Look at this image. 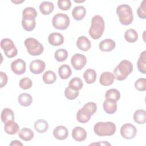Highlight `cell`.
Returning <instances> with one entry per match:
<instances>
[{
  "label": "cell",
  "instance_id": "1",
  "mask_svg": "<svg viewBox=\"0 0 146 146\" xmlns=\"http://www.w3.org/2000/svg\"><path fill=\"white\" fill-rule=\"evenodd\" d=\"M105 25L103 18L99 15L94 16L91 20V26L89 29V34L94 39H99L104 30Z\"/></svg>",
  "mask_w": 146,
  "mask_h": 146
},
{
  "label": "cell",
  "instance_id": "2",
  "mask_svg": "<svg viewBox=\"0 0 146 146\" xmlns=\"http://www.w3.org/2000/svg\"><path fill=\"white\" fill-rule=\"evenodd\" d=\"M132 70L133 65L130 61L128 60H121L113 70L114 76L119 81L125 80Z\"/></svg>",
  "mask_w": 146,
  "mask_h": 146
},
{
  "label": "cell",
  "instance_id": "3",
  "mask_svg": "<svg viewBox=\"0 0 146 146\" xmlns=\"http://www.w3.org/2000/svg\"><path fill=\"white\" fill-rule=\"evenodd\" d=\"M116 130L115 124L111 121L96 123L94 127V131L99 136H109L113 135Z\"/></svg>",
  "mask_w": 146,
  "mask_h": 146
},
{
  "label": "cell",
  "instance_id": "4",
  "mask_svg": "<svg viewBox=\"0 0 146 146\" xmlns=\"http://www.w3.org/2000/svg\"><path fill=\"white\" fill-rule=\"evenodd\" d=\"M116 14L120 22L123 25H129L133 20L132 9L128 5L122 4L118 6L116 9Z\"/></svg>",
  "mask_w": 146,
  "mask_h": 146
},
{
  "label": "cell",
  "instance_id": "5",
  "mask_svg": "<svg viewBox=\"0 0 146 146\" xmlns=\"http://www.w3.org/2000/svg\"><path fill=\"white\" fill-rule=\"evenodd\" d=\"M25 46L29 54L33 56L40 55L43 51V46L34 38H28L25 40Z\"/></svg>",
  "mask_w": 146,
  "mask_h": 146
},
{
  "label": "cell",
  "instance_id": "6",
  "mask_svg": "<svg viewBox=\"0 0 146 146\" xmlns=\"http://www.w3.org/2000/svg\"><path fill=\"white\" fill-rule=\"evenodd\" d=\"M52 23L55 29L64 30L67 29L70 25V18L65 14L58 13L53 17Z\"/></svg>",
  "mask_w": 146,
  "mask_h": 146
},
{
  "label": "cell",
  "instance_id": "7",
  "mask_svg": "<svg viewBox=\"0 0 146 146\" xmlns=\"http://www.w3.org/2000/svg\"><path fill=\"white\" fill-rule=\"evenodd\" d=\"M1 47L6 56L9 58L15 57L18 54V50L13 41L9 38H3L1 41Z\"/></svg>",
  "mask_w": 146,
  "mask_h": 146
},
{
  "label": "cell",
  "instance_id": "8",
  "mask_svg": "<svg viewBox=\"0 0 146 146\" xmlns=\"http://www.w3.org/2000/svg\"><path fill=\"white\" fill-rule=\"evenodd\" d=\"M137 133V129L135 125L131 123H125L121 127L120 134L126 139H131L135 137Z\"/></svg>",
  "mask_w": 146,
  "mask_h": 146
},
{
  "label": "cell",
  "instance_id": "9",
  "mask_svg": "<svg viewBox=\"0 0 146 146\" xmlns=\"http://www.w3.org/2000/svg\"><path fill=\"white\" fill-rule=\"evenodd\" d=\"M71 63L75 70H80L87 63L86 57L81 54H75L71 59Z\"/></svg>",
  "mask_w": 146,
  "mask_h": 146
},
{
  "label": "cell",
  "instance_id": "10",
  "mask_svg": "<svg viewBox=\"0 0 146 146\" xmlns=\"http://www.w3.org/2000/svg\"><path fill=\"white\" fill-rule=\"evenodd\" d=\"M11 68L14 74L22 75L26 71V63L23 59H17L12 62Z\"/></svg>",
  "mask_w": 146,
  "mask_h": 146
},
{
  "label": "cell",
  "instance_id": "11",
  "mask_svg": "<svg viewBox=\"0 0 146 146\" xmlns=\"http://www.w3.org/2000/svg\"><path fill=\"white\" fill-rule=\"evenodd\" d=\"M45 67L44 62L39 59L34 60L30 64V70L34 74H41L44 70Z\"/></svg>",
  "mask_w": 146,
  "mask_h": 146
},
{
  "label": "cell",
  "instance_id": "12",
  "mask_svg": "<svg viewBox=\"0 0 146 146\" xmlns=\"http://www.w3.org/2000/svg\"><path fill=\"white\" fill-rule=\"evenodd\" d=\"M54 137L60 140L66 139L68 135L67 128L63 125H59L56 127L52 132Z\"/></svg>",
  "mask_w": 146,
  "mask_h": 146
},
{
  "label": "cell",
  "instance_id": "13",
  "mask_svg": "<svg viewBox=\"0 0 146 146\" xmlns=\"http://www.w3.org/2000/svg\"><path fill=\"white\" fill-rule=\"evenodd\" d=\"M87 132L81 127H75L72 131V138L79 142L84 141L87 137Z\"/></svg>",
  "mask_w": 146,
  "mask_h": 146
},
{
  "label": "cell",
  "instance_id": "14",
  "mask_svg": "<svg viewBox=\"0 0 146 146\" xmlns=\"http://www.w3.org/2000/svg\"><path fill=\"white\" fill-rule=\"evenodd\" d=\"M92 115L86 108L82 107L76 113V119L80 123H87Z\"/></svg>",
  "mask_w": 146,
  "mask_h": 146
},
{
  "label": "cell",
  "instance_id": "15",
  "mask_svg": "<svg viewBox=\"0 0 146 146\" xmlns=\"http://www.w3.org/2000/svg\"><path fill=\"white\" fill-rule=\"evenodd\" d=\"M48 43L54 46H58L64 42V37L60 33H52L48 36Z\"/></svg>",
  "mask_w": 146,
  "mask_h": 146
},
{
  "label": "cell",
  "instance_id": "16",
  "mask_svg": "<svg viewBox=\"0 0 146 146\" xmlns=\"http://www.w3.org/2000/svg\"><path fill=\"white\" fill-rule=\"evenodd\" d=\"M104 111L108 113L112 114L116 111L117 103L116 102L111 99H106L103 104Z\"/></svg>",
  "mask_w": 146,
  "mask_h": 146
},
{
  "label": "cell",
  "instance_id": "17",
  "mask_svg": "<svg viewBox=\"0 0 146 146\" xmlns=\"http://www.w3.org/2000/svg\"><path fill=\"white\" fill-rule=\"evenodd\" d=\"M114 75L110 72H103L99 78L100 83L104 86H108L111 85L114 81Z\"/></svg>",
  "mask_w": 146,
  "mask_h": 146
},
{
  "label": "cell",
  "instance_id": "18",
  "mask_svg": "<svg viewBox=\"0 0 146 146\" xmlns=\"http://www.w3.org/2000/svg\"><path fill=\"white\" fill-rule=\"evenodd\" d=\"M115 42L111 39H106L102 40L99 44V49L103 52H109L113 50L115 47Z\"/></svg>",
  "mask_w": 146,
  "mask_h": 146
},
{
  "label": "cell",
  "instance_id": "19",
  "mask_svg": "<svg viewBox=\"0 0 146 146\" xmlns=\"http://www.w3.org/2000/svg\"><path fill=\"white\" fill-rule=\"evenodd\" d=\"M76 46L78 48L83 51H88L91 48V42L85 36H79L76 41Z\"/></svg>",
  "mask_w": 146,
  "mask_h": 146
},
{
  "label": "cell",
  "instance_id": "20",
  "mask_svg": "<svg viewBox=\"0 0 146 146\" xmlns=\"http://www.w3.org/2000/svg\"><path fill=\"white\" fill-rule=\"evenodd\" d=\"M19 129V125L14 121V120H10L5 123L4 131L9 135L16 134Z\"/></svg>",
  "mask_w": 146,
  "mask_h": 146
},
{
  "label": "cell",
  "instance_id": "21",
  "mask_svg": "<svg viewBox=\"0 0 146 146\" xmlns=\"http://www.w3.org/2000/svg\"><path fill=\"white\" fill-rule=\"evenodd\" d=\"M86 14V10L82 6H75L72 11V15L74 19L80 21L84 18Z\"/></svg>",
  "mask_w": 146,
  "mask_h": 146
},
{
  "label": "cell",
  "instance_id": "22",
  "mask_svg": "<svg viewBox=\"0 0 146 146\" xmlns=\"http://www.w3.org/2000/svg\"><path fill=\"white\" fill-rule=\"evenodd\" d=\"M54 9V4L48 1H44L39 5V10L43 15H48L51 13Z\"/></svg>",
  "mask_w": 146,
  "mask_h": 146
},
{
  "label": "cell",
  "instance_id": "23",
  "mask_svg": "<svg viewBox=\"0 0 146 146\" xmlns=\"http://www.w3.org/2000/svg\"><path fill=\"white\" fill-rule=\"evenodd\" d=\"M34 128L38 133H44L48 128V123L44 119H38L34 123Z\"/></svg>",
  "mask_w": 146,
  "mask_h": 146
},
{
  "label": "cell",
  "instance_id": "24",
  "mask_svg": "<svg viewBox=\"0 0 146 146\" xmlns=\"http://www.w3.org/2000/svg\"><path fill=\"white\" fill-rule=\"evenodd\" d=\"M18 135L20 139L26 141L31 140V139H33L34 136L33 131L31 129L26 127L22 128L20 130Z\"/></svg>",
  "mask_w": 146,
  "mask_h": 146
},
{
  "label": "cell",
  "instance_id": "25",
  "mask_svg": "<svg viewBox=\"0 0 146 146\" xmlns=\"http://www.w3.org/2000/svg\"><path fill=\"white\" fill-rule=\"evenodd\" d=\"M137 66L139 71L144 74H146V51H143L139 56L137 62Z\"/></svg>",
  "mask_w": 146,
  "mask_h": 146
},
{
  "label": "cell",
  "instance_id": "26",
  "mask_svg": "<svg viewBox=\"0 0 146 146\" xmlns=\"http://www.w3.org/2000/svg\"><path fill=\"white\" fill-rule=\"evenodd\" d=\"M133 118L136 123L144 124L146 121V112L143 110H137L134 112Z\"/></svg>",
  "mask_w": 146,
  "mask_h": 146
},
{
  "label": "cell",
  "instance_id": "27",
  "mask_svg": "<svg viewBox=\"0 0 146 146\" xmlns=\"http://www.w3.org/2000/svg\"><path fill=\"white\" fill-rule=\"evenodd\" d=\"M19 103L24 107L29 106L33 102V98L30 94L27 93L21 94L18 98Z\"/></svg>",
  "mask_w": 146,
  "mask_h": 146
},
{
  "label": "cell",
  "instance_id": "28",
  "mask_svg": "<svg viewBox=\"0 0 146 146\" xmlns=\"http://www.w3.org/2000/svg\"><path fill=\"white\" fill-rule=\"evenodd\" d=\"M58 74L61 79H67L71 75L72 71L68 65L63 64L59 68Z\"/></svg>",
  "mask_w": 146,
  "mask_h": 146
},
{
  "label": "cell",
  "instance_id": "29",
  "mask_svg": "<svg viewBox=\"0 0 146 146\" xmlns=\"http://www.w3.org/2000/svg\"><path fill=\"white\" fill-rule=\"evenodd\" d=\"M96 72L93 69H87L83 74V77L87 84H92L96 79Z\"/></svg>",
  "mask_w": 146,
  "mask_h": 146
},
{
  "label": "cell",
  "instance_id": "30",
  "mask_svg": "<svg viewBox=\"0 0 146 146\" xmlns=\"http://www.w3.org/2000/svg\"><path fill=\"white\" fill-rule=\"evenodd\" d=\"M124 38L129 43H134L138 39V34L135 30L129 29L125 31Z\"/></svg>",
  "mask_w": 146,
  "mask_h": 146
},
{
  "label": "cell",
  "instance_id": "31",
  "mask_svg": "<svg viewBox=\"0 0 146 146\" xmlns=\"http://www.w3.org/2000/svg\"><path fill=\"white\" fill-rule=\"evenodd\" d=\"M1 120L4 123L10 120H14L13 111L9 108H4L1 112Z\"/></svg>",
  "mask_w": 146,
  "mask_h": 146
},
{
  "label": "cell",
  "instance_id": "32",
  "mask_svg": "<svg viewBox=\"0 0 146 146\" xmlns=\"http://www.w3.org/2000/svg\"><path fill=\"white\" fill-rule=\"evenodd\" d=\"M42 78L43 82L47 84H52L56 80V75L55 73L51 70L46 71L43 74Z\"/></svg>",
  "mask_w": 146,
  "mask_h": 146
},
{
  "label": "cell",
  "instance_id": "33",
  "mask_svg": "<svg viewBox=\"0 0 146 146\" xmlns=\"http://www.w3.org/2000/svg\"><path fill=\"white\" fill-rule=\"evenodd\" d=\"M36 25L35 19H22V26L24 30L27 31H31L35 29Z\"/></svg>",
  "mask_w": 146,
  "mask_h": 146
},
{
  "label": "cell",
  "instance_id": "34",
  "mask_svg": "<svg viewBox=\"0 0 146 146\" xmlns=\"http://www.w3.org/2000/svg\"><path fill=\"white\" fill-rule=\"evenodd\" d=\"M83 83L80 78L74 77L71 79L69 82L68 87L72 90L75 91H79L83 87Z\"/></svg>",
  "mask_w": 146,
  "mask_h": 146
},
{
  "label": "cell",
  "instance_id": "35",
  "mask_svg": "<svg viewBox=\"0 0 146 146\" xmlns=\"http://www.w3.org/2000/svg\"><path fill=\"white\" fill-rule=\"evenodd\" d=\"M22 16V18L25 19H35L37 16V12L35 8L27 7L23 10Z\"/></svg>",
  "mask_w": 146,
  "mask_h": 146
},
{
  "label": "cell",
  "instance_id": "36",
  "mask_svg": "<svg viewBox=\"0 0 146 146\" xmlns=\"http://www.w3.org/2000/svg\"><path fill=\"white\" fill-rule=\"evenodd\" d=\"M105 96L106 99H111L117 102L120 98V94L117 90L111 88L106 91Z\"/></svg>",
  "mask_w": 146,
  "mask_h": 146
},
{
  "label": "cell",
  "instance_id": "37",
  "mask_svg": "<svg viewBox=\"0 0 146 146\" xmlns=\"http://www.w3.org/2000/svg\"><path fill=\"white\" fill-rule=\"evenodd\" d=\"M54 56L58 62H62L67 59L68 56V52L65 49L60 48L55 51Z\"/></svg>",
  "mask_w": 146,
  "mask_h": 146
},
{
  "label": "cell",
  "instance_id": "38",
  "mask_svg": "<svg viewBox=\"0 0 146 146\" xmlns=\"http://www.w3.org/2000/svg\"><path fill=\"white\" fill-rule=\"evenodd\" d=\"M64 95L69 100H74L79 95V91L72 90L69 87H67L64 91Z\"/></svg>",
  "mask_w": 146,
  "mask_h": 146
},
{
  "label": "cell",
  "instance_id": "39",
  "mask_svg": "<svg viewBox=\"0 0 146 146\" xmlns=\"http://www.w3.org/2000/svg\"><path fill=\"white\" fill-rule=\"evenodd\" d=\"M33 85V82L31 80L25 77L22 78L19 81V87L23 90L30 89Z\"/></svg>",
  "mask_w": 146,
  "mask_h": 146
},
{
  "label": "cell",
  "instance_id": "40",
  "mask_svg": "<svg viewBox=\"0 0 146 146\" xmlns=\"http://www.w3.org/2000/svg\"><path fill=\"white\" fill-rule=\"evenodd\" d=\"M137 14L139 18L141 19L146 18V1L144 0L142 1L140 6L137 10Z\"/></svg>",
  "mask_w": 146,
  "mask_h": 146
},
{
  "label": "cell",
  "instance_id": "41",
  "mask_svg": "<svg viewBox=\"0 0 146 146\" xmlns=\"http://www.w3.org/2000/svg\"><path fill=\"white\" fill-rule=\"evenodd\" d=\"M135 88L139 91L146 90V79L145 78H139L135 83Z\"/></svg>",
  "mask_w": 146,
  "mask_h": 146
},
{
  "label": "cell",
  "instance_id": "42",
  "mask_svg": "<svg viewBox=\"0 0 146 146\" xmlns=\"http://www.w3.org/2000/svg\"><path fill=\"white\" fill-rule=\"evenodd\" d=\"M58 7L62 10H69L71 6V2L70 0H59L58 1Z\"/></svg>",
  "mask_w": 146,
  "mask_h": 146
},
{
  "label": "cell",
  "instance_id": "43",
  "mask_svg": "<svg viewBox=\"0 0 146 146\" xmlns=\"http://www.w3.org/2000/svg\"><path fill=\"white\" fill-rule=\"evenodd\" d=\"M83 107L87 109L92 115H93L94 113L96 112L97 110V106L96 103L94 102H88L86 104H85L83 106Z\"/></svg>",
  "mask_w": 146,
  "mask_h": 146
},
{
  "label": "cell",
  "instance_id": "44",
  "mask_svg": "<svg viewBox=\"0 0 146 146\" xmlns=\"http://www.w3.org/2000/svg\"><path fill=\"white\" fill-rule=\"evenodd\" d=\"M0 78H1V84H0V87L2 88L7 83V80H8V78L7 75L2 72L1 71L0 72Z\"/></svg>",
  "mask_w": 146,
  "mask_h": 146
},
{
  "label": "cell",
  "instance_id": "45",
  "mask_svg": "<svg viewBox=\"0 0 146 146\" xmlns=\"http://www.w3.org/2000/svg\"><path fill=\"white\" fill-rule=\"evenodd\" d=\"M10 145H23V144L18 140H13L10 144Z\"/></svg>",
  "mask_w": 146,
  "mask_h": 146
},
{
  "label": "cell",
  "instance_id": "46",
  "mask_svg": "<svg viewBox=\"0 0 146 146\" xmlns=\"http://www.w3.org/2000/svg\"><path fill=\"white\" fill-rule=\"evenodd\" d=\"M100 144V145H111V144L107 143V141H103L102 143H93V144H91V145H94V144Z\"/></svg>",
  "mask_w": 146,
  "mask_h": 146
},
{
  "label": "cell",
  "instance_id": "47",
  "mask_svg": "<svg viewBox=\"0 0 146 146\" xmlns=\"http://www.w3.org/2000/svg\"><path fill=\"white\" fill-rule=\"evenodd\" d=\"M12 2H13V3H22V2H24V1H12Z\"/></svg>",
  "mask_w": 146,
  "mask_h": 146
}]
</instances>
